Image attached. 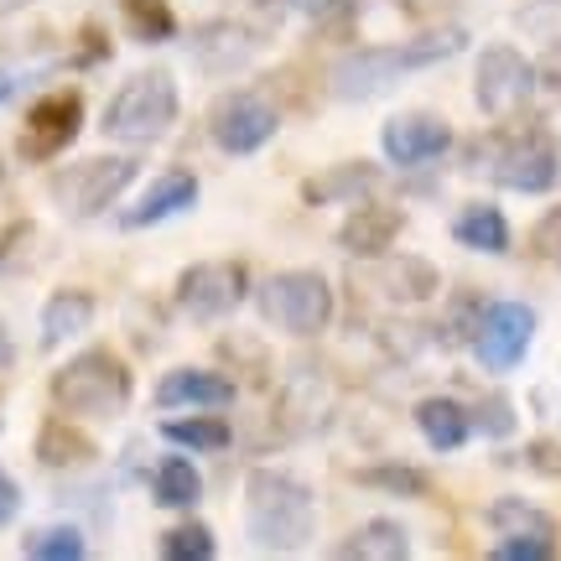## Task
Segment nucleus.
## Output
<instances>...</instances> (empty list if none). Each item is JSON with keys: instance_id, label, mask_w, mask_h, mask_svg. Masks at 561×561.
Returning <instances> with one entry per match:
<instances>
[{"instance_id": "0eeeda50", "label": "nucleus", "mask_w": 561, "mask_h": 561, "mask_svg": "<svg viewBox=\"0 0 561 561\" xmlns=\"http://www.w3.org/2000/svg\"><path fill=\"white\" fill-rule=\"evenodd\" d=\"M483 172L500 182V187H510V193H546L561 178V151H557V140L541 136V130L500 136Z\"/></svg>"}, {"instance_id": "a878e982", "label": "nucleus", "mask_w": 561, "mask_h": 561, "mask_svg": "<svg viewBox=\"0 0 561 561\" xmlns=\"http://www.w3.org/2000/svg\"><path fill=\"white\" fill-rule=\"evenodd\" d=\"M151 500H157L161 510H193V504L203 500L198 468L187 458H161L157 473H151Z\"/></svg>"}, {"instance_id": "473e14b6", "label": "nucleus", "mask_w": 561, "mask_h": 561, "mask_svg": "<svg viewBox=\"0 0 561 561\" xmlns=\"http://www.w3.org/2000/svg\"><path fill=\"white\" fill-rule=\"evenodd\" d=\"M530 244H536V255H541V261H561V203L557 208H546L541 219H536Z\"/></svg>"}, {"instance_id": "bb28decb", "label": "nucleus", "mask_w": 561, "mask_h": 561, "mask_svg": "<svg viewBox=\"0 0 561 561\" xmlns=\"http://www.w3.org/2000/svg\"><path fill=\"white\" fill-rule=\"evenodd\" d=\"M483 520L494 525V536H541V541H557V520L536 510L530 500H494Z\"/></svg>"}, {"instance_id": "5701e85b", "label": "nucleus", "mask_w": 561, "mask_h": 561, "mask_svg": "<svg viewBox=\"0 0 561 561\" xmlns=\"http://www.w3.org/2000/svg\"><path fill=\"white\" fill-rule=\"evenodd\" d=\"M453 240L479 250V255H504L510 250V219H504L494 203H468L458 219H453Z\"/></svg>"}, {"instance_id": "9b49d317", "label": "nucleus", "mask_w": 561, "mask_h": 561, "mask_svg": "<svg viewBox=\"0 0 561 561\" xmlns=\"http://www.w3.org/2000/svg\"><path fill=\"white\" fill-rule=\"evenodd\" d=\"M536 94V68L520 47L494 42L479 53V73H473V100L483 115H515L525 110V100Z\"/></svg>"}, {"instance_id": "393cba45", "label": "nucleus", "mask_w": 561, "mask_h": 561, "mask_svg": "<svg viewBox=\"0 0 561 561\" xmlns=\"http://www.w3.org/2000/svg\"><path fill=\"white\" fill-rule=\"evenodd\" d=\"M161 437L187 447V453H224V447L234 442V426H229L219 411H198V416L161 421Z\"/></svg>"}, {"instance_id": "4be33fe9", "label": "nucleus", "mask_w": 561, "mask_h": 561, "mask_svg": "<svg viewBox=\"0 0 561 561\" xmlns=\"http://www.w3.org/2000/svg\"><path fill=\"white\" fill-rule=\"evenodd\" d=\"M416 426L437 453H458L462 442H468V432H473V416H468V405L447 401V396H432V401L416 405Z\"/></svg>"}, {"instance_id": "4468645a", "label": "nucleus", "mask_w": 561, "mask_h": 561, "mask_svg": "<svg viewBox=\"0 0 561 561\" xmlns=\"http://www.w3.org/2000/svg\"><path fill=\"white\" fill-rule=\"evenodd\" d=\"M380 146L396 167H426L453 146V125L437 121V115H396L380 130Z\"/></svg>"}, {"instance_id": "412c9836", "label": "nucleus", "mask_w": 561, "mask_h": 561, "mask_svg": "<svg viewBox=\"0 0 561 561\" xmlns=\"http://www.w3.org/2000/svg\"><path fill=\"white\" fill-rule=\"evenodd\" d=\"M89 322H94V297L89 291H73V286L53 291L47 307H42V348H58V343L79 339Z\"/></svg>"}, {"instance_id": "f8f14e48", "label": "nucleus", "mask_w": 561, "mask_h": 561, "mask_svg": "<svg viewBox=\"0 0 561 561\" xmlns=\"http://www.w3.org/2000/svg\"><path fill=\"white\" fill-rule=\"evenodd\" d=\"M83 130V100L73 89H58L47 100L32 104L26 115V130H21V157L26 161H53L58 151L73 146V136Z\"/></svg>"}, {"instance_id": "a211bd4d", "label": "nucleus", "mask_w": 561, "mask_h": 561, "mask_svg": "<svg viewBox=\"0 0 561 561\" xmlns=\"http://www.w3.org/2000/svg\"><path fill=\"white\" fill-rule=\"evenodd\" d=\"M375 187H380V167H369V161H339V167L312 172V178L301 182V203H307V208H328V203H364Z\"/></svg>"}, {"instance_id": "1a4fd4ad", "label": "nucleus", "mask_w": 561, "mask_h": 561, "mask_svg": "<svg viewBox=\"0 0 561 561\" xmlns=\"http://www.w3.org/2000/svg\"><path fill=\"white\" fill-rule=\"evenodd\" d=\"M276 130H280V110L265 100V94H255V89H234V94H224V100L208 110V136H214V146L229 151V157L261 151Z\"/></svg>"}, {"instance_id": "58836bf2", "label": "nucleus", "mask_w": 561, "mask_h": 561, "mask_svg": "<svg viewBox=\"0 0 561 561\" xmlns=\"http://www.w3.org/2000/svg\"><path fill=\"white\" fill-rule=\"evenodd\" d=\"M16 359V343H11V333H5V322H0V369Z\"/></svg>"}, {"instance_id": "f257e3e1", "label": "nucleus", "mask_w": 561, "mask_h": 561, "mask_svg": "<svg viewBox=\"0 0 561 561\" xmlns=\"http://www.w3.org/2000/svg\"><path fill=\"white\" fill-rule=\"evenodd\" d=\"M318 530L312 489L286 468H250L244 479V536L261 551H301Z\"/></svg>"}, {"instance_id": "9d476101", "label": "nucleus", "mask_w": 561, "mask_h": 561, "mask_svg": "<svg viewBox=\"0 0 561 561\" xmlns=\"http://www.w3.org/2000/svg\"><path fill=\"white\" fill-rule=\"evenodd\" d=\"M530 339H536V312L525 301H483L479 328H473V359L489 375H504L525 359Z\"/></svg>"}, {"instance_id": "e433bc0d", "label": "nucleus", "mask_w": 561, "mask_h": 561, "mask_svg": "<svg viewBox=\"0 0 561 561\" xmlns=\"http://www.w3.org/2000/svg\"><path fill=\"white\" fill-rule=\"evenodd\" d=\"M16 510H21V489H16V479L0 468V525L16 520Z\"/></svg>"}, {"instance_id": "72a5a7b5", "label": "nucleus", "mask_w": 561, "mask_h": 561, "mask_svg": "<svg viewBox=\"0 0 561 561\" xmlns=\"http://www.w3.org/2000/svg\"><path fill=\"white\" fill-rule=\"evenodd\" d=\"M468 416H473V411H468ZM473 426H479V432H489V437H510V432H515V411H510V401H504V396H494V401L479 405Z\"/></svg>"}, {"instance_id": "f704fd0d", "label": "nucleus", "mask_w": 561, "mask_h": 561, "mask_svg": "<svg viewBox=\"0 0 561 561\" xmlns=\"http://www.w3.org/2000/svg\"><path fill=\"white\" fill-rule=\"evenodd\" d=\"M312 16H318V32H348L359 16V0H318Z\"/></svg>"}, {"instance_id": "c85d7f7f", "label": "nucleus", "mask_w": 561, "mask_h": 561, "mask_svg": "<svg viewBox=\"0 0 561 561\" xmlns=\"http://www.w3.org/2000/svg\"><path fill=\"white\" fill-rule=\"evenodd\" d=\"M21 551L32 561H79L89 546H83V530L79 525H47V530H32Z\"/></svg>"}, {"instance_id": "4c0bfd02", "label": "nucleus", "mask_w": 561, "mask_h": 561, "mask_svg": "<svg viewBox=\"0 0 561 561\" xmlns=\"http://www.w3.org/2000/svg\"><path fill=\"white\" fill-rule=\"evenodd\" d=\"M401 11H411V16H426V11H437L442 0H396Z\"/></svg>"}, {"instance_id": "2f4dec72", "label": "nucleus", "mask_w": 561, "mask_h": 561, "mask_svg": "<svg viewBox=\"0 0 561 561\" xmlns=\"http://www.w3.org/2000/svg\"><path fill=\"white\" fill-rule=\"evenodd\" d=\"M489 557L494 561H546V557H557V541H541V536H500Z\"/></svg>"}, {"instance_id": "f03ea898", "label": "nucleus", "mask_w": 561, "mask_h": 561, "mask_svg": "<svg viewBox=\"0 0 561 561\" xmlns=\"http://www.w3.org/2000/svg\"><path fill=\"white\" fill-rule=\"evenodd\" d=\"M462 47H468V32H458V26L396 42V47H359V53H348V58L333 68V94H339V100H375L385 89H396L411 68L458 58Z\"/></svg>"}, {"instance_id": "20e7f679", "label": "nucleus", "mask_w": 561, "mask_h": 561, "mask_svg": "<svg viewBox=\"0 0 561 561\" xmlns=\"http://www.w3.org/2000/svg\"><path fill=\"white\" fill-rule=\"evenodd\" d=\"M182 110L178 79L167 68H146L115 89V100L104 104V136L125 140V146H151V140L172 136Z\"/></svg>"}, {"instance_id": "2eb2a0df", "label": "nucleus", "mask_w": 561, "mask_h": 561, "mask_svg": "<svg viewBox=\"0 0 561 561\" xmlns=\"http://www.w3.org/2000/svg\"><path fill=\"white\" fill-rule=\"evenodd\" d=\"M240 396V385L219 375V369H167L157 380V405L161 411H182V405H193V411H224V405H234Z\"/></svg>"}, {"instance_id": "c756f323", "label": "nucleus", "mask_w": 561, "mask_h": 561, "mask_svg": "<svg viewBox=\"0 0 561 561\" xmlns=\"http://www.w3.org/2000/svg\"><path fill=\"white\" fill-rule=\"evenodd\" d=\"M354 479L364 483V489H385V494H396V500H421L432 483H426V473L421 468H405V462H385V468H359Z\"/></svg>"}, {"instance_id": "423d86ee", "label": "nucleus", "mask_w": 561, "mask_h": 561, "mask_svg": "<svg viewBox=\"0 0 561 561\" xmlns=\"http://www.w3.org/2000/svg\"><path fill=\"white\" fill-rule=\"evenodd\" d=\"M255 301H261V318L291 339H318L333 322V286L322 271H276Z\"/></svg>"}, {"instance_id": "ea45409f", "label": "nucleus", "mask_w": 561, "mask_h": 561, "mask_svg": "<svg viewBox=\"0 0 561 561\" xmlns=\"http://www.w3.org/2000/svg\"><path fill=\"white\" fill-rule=\"evenodd\" d=\"M11 94H16V79H11V73H0V104L11 100Z\"/></svg>"}, {"instance_id": "37998d69", "label": "nucleus", "mask_w": 561, "mask_h": 561, "mask_svg": "<svg viewBox=\"0 0 561 561\" xmlns=\"http://www.w3.org/2000/svg\"><path fill=\"white\" fill-rule=\"evenodd\" d=\"M0 182H5V161H0Z\"/></svg>"}, {"instance_id": "ddd939ff", "label": "nucleus", "mask_w": 561, "mask_h": 561, "mask_svg": "<svg viewBox=\"0 0 561 561\" xmlns=\"http://www.w3.org/2000/svg\"><path fill=\"white\" fill-rule=\"evenodd\" d=\"M265 37L261 32H250L244 21H203L198 32H193V62H198L203 73H214V79H234L244 73L250 62L261 58Z\"/></svg>"}, {"instance_id": "39448f33", "label": "nucleus", "mask_w": 561, "mask_h": 561, "mask_svg": "<svg viewBox=\"0 0 561 561\" xmlns=\"http://www.w3.org/2000/svg\"><path fill=\"white\" fill-rule=\"evenodd\" d=\"M140 161L130 157H83V161H68L47 178V198L58 203L62 219H100L110 214L115 203L125 198V187L136 182Z\"/></svg>"}, {"instance_id": "a19ab883", "label": "nucleus", "mask_w": 561, "mask_h": 561, "mask_svg": "<svg viewBox=\"0 0 561 561\" xmlns=\"http://www.w3.org/2000/svg\"><path fill=\"white\" fill-rule=\"evenodd\" d=\"M21 5H32V0H0V16H11V11H21Z\"/></svg>"}, {"instance_id": "c9c22d12", "label": "nucleus", "mask_w": 561, "mask_h": 561, "mask_svg": "<svg viewBox=\"0 0 561 561\" xmlns=\"http://www.w3.org/2000/svg\"><path fill=\"white\" fill-rule=\"evenodd\" d=\"M525 462L546 473V479H561V442H530L525 447Z\"/></svg>"}, {"instance_id": "dca6fc26", "label": "nucleus", "mask_w": 561, "mask_h": 561, "mask_svg": "<svg viewBox=\"0 0 561 561\" xmlns=\"http://www.w3.org/2000/svg\"><path fill=\"white\" fill-rule=\"evenodd\" d=\"M405 229V214L396 208V203H369L364 198L348 219H343L339 229V244L348 250V255H364V261H385L390 255V244L401 240Z\"/></svg>"}, {"instance_id": "f3484780", "label": "nucleus", "mask_w": 561, "mask_h": 561, "mask_svg": "<svg viewBox=\"0 0 561 561\" xmlns=\"http://www.w3.org/2000/svg\"><path fill=\"white\" fill-rule=\"evenodd\" d=\"M198 203V178L193 172H161L151 187H146V198L130 203L121 214V229H151V224L161 219H178V214H187Z\"/></svg>"}, {"instance_id": "79ce46f5", "label": "nucleus", "mask_w": 561, "mask_h": 561, "mask_svg": "<svg viewBox=\"0 0 561 561\" xmlns=\"http://www.w3.org/2000/svg\"><path fill=\"white\" fill-rule=\"evenodd\" d=\"M265 5H276V0H265ZM280 5H318V0H280Z\"/></svg>"}, {"instance_id": "7ed1b4c3", "label": "nucleus", "mask_w": 561, "mask_h": 561, "mask_svg": "<svg viewBox=\"0 0 561 561\" xmlns=\"http://www.w3.org/2000/svg\"><path fill=\"white\" fill-rule=\"evenodd\" d=\"M130 396H136V375H130V364H125L115 348H104V343L73 354V359L53 375V401H58V411H68V416L110 421L130 405Z\"/></svg>"}, {"instance_id": "b1692460", "label": "nucleus", "mask_w": 561, "mask_h": 561, "mask_svg": "<svg viewBox=\"0 0 561 561\" xmlns=\"http://www.w3.org/2000/svg\"><path fill=\"white\" fill-rule=\"evenodd\" d=\"M339 557H359V561H405L411 557V536L401 520H364L348 541L339 546Z\"/></svg>"}, {"instance_id": "6e6552de", "label": "nucleus", "mask_w": 561, "mask_h": 561, "mask_svg": "<svg viewBox=\"0 0 561 561\" xmlns=\"http://www.w3.org/2000/svg\"><path fill=\"white\" fill-rule=\"evenodd\" d=\"M250 271L240 261H198L178 276V312L187 322H224L244 301Z\"/></svg>"}, {"instance_id": "7c9ffc66", "label": "nucleus", "mask_w": 561, "mask_h": 561, "mask_svg": "<svg viewBox=\"0 0 561 561\" xmlns=\"http://www.w3.org/2000/svg\"><path fill=\"white\" fill-rule=\"evenodd\" d=\"M214 551H219V541H214V530L198 520H182L161 536V557L167 561H208Z\"/></svg>"}, {"instance_id": "6ab92c4d", "label": "nucleus", "mask_w": 561, "mask_h": 561, "mask_svg": "<svg viewBox=\"0 0 561 561\" xmlns=\"http://www.w3.org/2000/svg\"><path fill=\"white\" fill-rule=\"evenodd\" d=\"M380 286L390 301H401V307H416V301H432L442 286V271L432 261H421V255H390L380 265Z\"/></svg>"}, {"instance_id": "cd10ccee", "label": "nucleus", "mask_w": 561, "mask_h": 561, "mask_svg": "<svg viewBox=\"0 0 561 561\" xmlns=\"http://www.w3.org/2000/svg\"><path fill=\"white\" fill-rule=\"evenodd\" d=\"M121 16L136 42H172L178 37V16L167 0H121Z\"/></svg>"}, {"instance_id": "aec40b11", "label": "nucleus", "mask_w": 561, "mask_h": 561, "mask_svg": "<svg viewBox=\"0 0 561 561\" xmlns=\"http://www.w3.org/2000/svg\"><path fill=\"white\" fill-rule=\"evenodd\" d=\"M94 458H100L94 437L79 432L68 416L42 421V432H37V462L42 468H89Z\"/></svg>"}]
</instances>
